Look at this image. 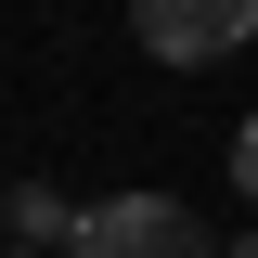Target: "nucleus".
<instances>
[{
  "label": "nucleus",
  "mask_w": 258,
  "mask_h": 258,
  "mask_svg": "<svg viewBox=\"0 0 258 258\" xmlns=\"http://www.w3.org/2000/svg\"><path fill=\"white\" fill-rule=\"evenodd\" d=\"M232 194H245V207H258V116L232 129Z\"/></svg>",
  "instance_id": "obj_4"
},
{
  "label": "nucleus",
  "mask_w": 258,
  "mask_h": 258,
  "mask_svg": "<svg viewBox=\"0 0 258 258\" xmlns=\"http://www.w3.org/2000/svg\"><path fill=\"white\" fill-rule=\"evenodd\" d=\"M78 258H232V245L194 220L181 194H103L78 220Z\"/></svg>",
  "instance_id": "obj_1"
},
{
  "label": "nucleus",
  "mask_w": 258,
  "mask_h": 258,
  "mask_svg": "<svg viewBox=\"0 0 258 258\" xmlns=\"http://www.w3.org/2000/svg\"><path fill=\"white\" fill-rule=\"evenodd\" d=\"M129 39L155 64H232L258 39V0H129Z\"/></svg>",
  "instance_id": "obj_2"
},
{
  "label": "nucleus",
  "mask_w": 258,
  "mask_h": 258,
  "mask_svg": "<svg viewBox=\"0 0 258 258\" xmlns=\"http://www.w3.org/2000/svg\"><path fill=\"white\" fill-rule=\"evenodd\" d=\"M0 220H13V258H78V220H91V207H64L52 181H13Z\"/></svg>",
  "instance_id": "obj_3"
},
{
  "label": "nucleus",
  "mask_w": 258,
  "mask_h": 258,
  "mask_svg": "<svg viewBox=\"0 0 258 258\" xmlns=\"http://www.w3.org/2000/svg\"><path fill=\"white\" fill-rule=\"evenodd\" d=\"M232 258H258V232H232Z\"/></svg>",
  "instance_id": "obj_5"
}]
</instances>
